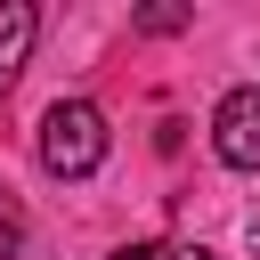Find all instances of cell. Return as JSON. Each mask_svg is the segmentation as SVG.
<instances>
[{"label":"cell","mask_w":260,"mask_h":260,"mask_svg":"<svg viewBox=\"0 0 260 260\" xmlns=\"http://www.w3.org/2000/svg\"><path fill=\"white\" fill-rule=\"evenodd\" d=\"M106 114L89 106V98H57L49 114H41V171L49 179H89L98 162H106Z\"/></svg>","instance_id":"6da1fadb"},{"label":"cell","mask_w":260,"mask_h":260,"mask_svg":"<svg viewBox=\"0 0 260 260\" xmlns=\"http://www.w3.org/2000/svg\"><path fill=\"white\" fill-rule=\"evenodd\" d=\"M211 146L228 171H260V89H228L211 114Z\"/></svg>","instance_id":"7a4b0ae2"},{"label":"cell","mask_w":260,"mask_h":260,"mask_svg":"<svg viewBox=\"0 0 260 260\" xmlns=\"http://www.w3.org/2000/svg\"><path fill=\"white\" fill-rule=\"evenodd\" d=\"M32 32H41V8H32V0H0V89L24 73V57H32Z\"/></svg>","instance_id":"3957f363"},{"label":"cell","mask_w":260,"mask_h":260,"mask_svg":"<svg viewBox=\"0 0 260 260\" xmlns=\"http://www.w3.org/2000/svg\"><path fill=\"white\" fill-rule=\"evenodd\" d=\"M179 24H195V8H179V0H154V8H138V32H179Z\"/></svg>","instance_id":"277c9868"},{"label":"cell","mask_w":260,"mask_h":260,"mask_svg":"<svg viewBox=\"0 0 260 260\" xmlns=\"http://www.w3.org/2000/svg\"><path fill=\"white\" fill-rule=\"evenodd\" d=\"M16 244H24V211L0 195V260H16Z\"/></svg>","instance_id":"5b68a950"},{"label":"cell","mask_w":260,"mask_h":260,"mask_svg":"<svg viewBox=\"0 0 260 260\" xmlns=\"http://www.w3.org/2000/svg\"><path fill=\"white\" fill-rule=\"evenodd\" d=\"M154 260H219V252H203V244H162Z\"/></svg>","instance_id":"8992f818"},{"label":"cell","mask_w":260,"mask_h":260,"mask_svg":"<svg viewBox=\"0 0 260 260\" xmlns=\"http://www.w3.org/2000/svg\"><path fill=\"white\" fill-rule=\"evenodd\" d=\"M154 252H162V244H114L106 260H154Z\"/></svg>","instance_id":"52a82bcc"},{"label":"cell","mask_w":260,"mask_h":260,"mask_svg":"<svg viewBox=\"0 0 260 260\" xmlns=\"http://www.w3.org/2000/svg\"><path fill=\"white\" fill-rule=\"evenodd\" d=\"M252 252H260V219H252Z\"/></svg>","instance_id":"ba28073f"}]
</instances>
